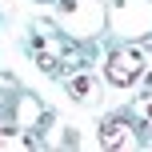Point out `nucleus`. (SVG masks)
<instances>
[{"label": "nucleus", "mask_w": 152, "mask_h": 152, "mask_svg": "<svg viewBox=\"0 0 152 152\" xmlns=\"http://www.w3.org/2000/svg\"><path fill=\"white\" fill-rule=\"evenodd\" d=\"M140 68H144V64H140V56L132 52V48H120V52H112V56H108L104 76L116 84V88H124V84H132V80L140 76Z\"/></svg>", "instance_id": "1"}, {"label": "nucleus", "mask_w": 152, "mask_h": 152, "mask_svg": "<svg viewBox=\"0 0 152 152\" xmlns=\"http://www.w3.org/2000/svg\"><path fill=\"white\" fill-rule=\"evenodd\" d=\"M100 144L104 148H132L136 136L128 132V120H104L100 124Z\"/></svg>", "instance_id": "2"}, {"label": "nucleus", "mask_w": 152, "mask_h": 152, "mask_svg": "<svg viewBox=\"0 0 152 152\" xmlns=\"http://www.w3.org/2000/svg\"><path fill=\"white\" fill-rule=\"evenodd\" d=\"M0 148H28V140H24V136H8V132H0Z\"/></svg>", "instance_id": "3"}, {"label": "nucleus", "mask_w": 152, "mask_h": 152, "mask_svg": "<svg viewBox=\"0 0 152 152\" xmlns=\"http://www.w3.org/2000/svg\"><path fill=\"white\" fill-rule=\"evenodd\" d=\"M72 92H76V96H84V92H92V80H88V76H76V80H72Z\"/></svg>", "instance_id": "4"}]
</instances>
